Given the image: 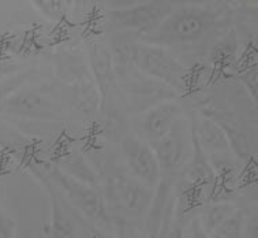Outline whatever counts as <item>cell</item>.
Listing matches in <instances>:
<instances>
[{"label":"cell","instance_id":"cell-1","mask_svg":"<svg viewBox=\"0 0 258 238\" xmlns=\"http://www.w3.org/2000/svg\"><path fill=\"white\" fill-rule=\"evenodd\" d=\"M219 15L209 9L183 6L174 9L155 32L142 38L144 42L161 47L194 44L216 28Z\"/></svg>","mask_w":258,"mask_h":238},{"label":"cell","instance_id":"cell-2","mask_svg":"<svg viewBox=\"0 0 258 238\" xmlns=\"http://www.w3.org/2000/svg\"><path fill=\"white\" fill-rule=\"evenodd\" d=\"M136 69L146 77L172 89L174 92L183 90L187 86V67L172 52L161 45L138 42Z\"/></svg>","mask_w":258,"mask_h":238},{"label":"cell","instance_id":"cell-3","mask_svg":"<svg viewBox=\"0 0 258 238\" xmlns=\"http://www.w3.org/2000/svg\"><path fill=\"white\" fill-rule=\"evenodd\" d=\"M175 9L171 2H144L132 7L108 11L107 24L119 34H140L142 38L155 32Z\"/></svg>","mask_w":258,"mask_h":238},{"label":"cell","instance_id":"cell-4","mask_svg":"<svg viewBox=\"0 0 258 238\" xmlns=\"http://www.w3.org/2000/svg\"><path fill=\"white\" fill-rule=\"evenodd\" d=\"M45 179L56 191L61 192L71 206L90 220L107 219V204L104 197L92 185L82 182L57 166L45 168Z\"/></svg>","mask_w":258,"mask_h":238},{"label":"cell","instance_id":"cell-5","mask_svg":"<svg viewBox=\"0 0 258 238\" xmlns=\"http://www.w3.org/2000/svg\"><path fill=\"white\" fill-rule=\"evenodd\" d=\"M159 162L161 173L175 174L187 167L192 154L191 123L182 117L176 121L171 130L150 144Z\"/></svg>","mask_w":258,"mask_h":238},{"label":"cell","instance_id":"cell-6","mask_svg":"<svg viewBox=\"0 0 258 238\" xmlns=\"http://www.w3.org/2000/svg\"><path fill=\"white\" fill-rule=\"evenodd\" d=\"M61 107L45 86H24L0 102V114L30 119L56 118Z\"/></svg>","mask_w":258,"mask_h":238},{"label":"cell","instance_id":"cell-7","mask_svg":"<svg viewBox=\"0 0 258 238\" xmlns=\"http://www.w3.org/2000/svg\"><path fill=\"white\" fill-rule=\"evenodd\" d=\"M105 197L109 206L130 218L145 214L153 201V189L138 182L133 177L112 175L105 183Z\"/></svg>","mask_w":258,"mask_h":238},{"label":"cell","instance_id":"cell-8","mask_svg":"<svg viewBox=\"0 0 258 238\" xmlns=\"http://www.w3.org/2000/svg\"><path fill=\"white\" fill-rule=\"evenodd\" d=\"M122 154L133 178L153 189L161 181V170L150 144L128 135L122 141Z\"/></svg>","mask_w":258,"mask_h":238},{"label":"cell","instance_id":"cell-9","mask_svg":"<svg viewBox=\"0 0 258 238\" xmlns=\"http://www.w3.org/2000/svg\"><path fill=\"white\" fill-rule=\"evenodd\" d=\"M126 81L127 96L130 99V106L137 107V111H146L156 104L172 100L176 92L160 84L155 79L146 77L134 69L126 75L120 77Z\"/></svg>","mask_w":258,"mask_h":238},{"label":"cell","instance_id":"cell-10","mask_svg":"<svg viewBox=\"0 0 258 238\" xmlns=\"http://www.w3.org/2000/svg\"><path fill=\"white\" fill-rule=\"evenodd\" d=\"M182 117H183V108L174 99L161 102L144 111V115L140 121V129L145 137L144 141H146L148 144H153L160 140Z\"/></svg>","mask_w":258,"mask_h":238},{"label":"cell","instance_id":"cell-11","mask_svg":"<svg viewBox=\"0 0 258 238\" xmlns=\"http://www.w3.org/2000/svg\"><path fill=\"white\" fill-rule=\"evenodd\" d=\"M190 123L194 140L208 156L230 152V140L216 119L211 117L194 118Z\"/></svg>","mask_w":258,"mask_h":238},{"label":"cell","instance_id":"cell-12","mask_svg":"<svg viewBox=\"0 0 258 238\" xmlns=\"http://www.w3.org/2000/svg\"><path fill=\"white\" fill-rule=\"evenodd\" d=\"M89 65L94 82L99 90L100 99H101V106H103L107 98V92L115 81L112 54L109 51V48L101 42L93 44L90 47Z\"/></svg>","mask_w":258,"mask_h":238},{"label":"cell","instance_id":"cell-13","mask_svg":"<svg viewBox=\"0 0 258 238\" xmlns=\"http://www.w3.org/2000/svg\"><path fill=\"white\" fill-rule=\"evenodd\" d=\"M235 210L236 208L230 203H216L205 207V210L202 211L201 218L198 219L200 226L208 235H211Z\"/></svg>","mask_w":258,"mask_h":238},{"label":"cell","instance_id":"cell-14","mask_svg":"<svg viewBox=\"0 0 258 238\" xmlns=\"http://www.w3.org/2000/svg\"><path fill=\"white\" fill-rule=\"evenodd\" d=\"M244 229V212L235 210L232 214L217 227L209 238H242Z\"/></svg>","mask_w":258,"mask_h":238},{"label":"cell","instance_id":"cell-15","mask_svg":"<svg viewBox=\"0 0 258 238\" xmlns=\"http://www.w3.org/2000/svg\"><path fill=\"white\" fill-rule=\"evenodd\" d=\"M51 195L52 200V238H70L71 233H73V224L70 222L69 215L66 214V211L63 210L60 206V203L55 200V197Z\"/></svg>","mask_w":258,"mask_h":238},{"label":"cell","instance_id":"cell-16","mask_svg":"<svg viewBox=\"0 0 258 238\" xmlns=\"http://www.w3.org/2000/svg\"><path fill=\"white\" fill-rule=\"evenodd\" d=\"M30 74L29 73H18L14 77L0 79V102H3L6 98H9L10 94L17 92L18 89L26 86Z\"/></svg>","mask_w":258,"mask_h":238},{"label":"cell","instance_id":"cell-17","mask_svg":"<svg viewBox=\"0 0 258 238\" xmlns=\"http://www.w3.org/2000/svg\"><path fill=\"white\" fill-rule=\"evenodd\" d=\"M64 5L66 3L63 2H34L33 3L38 11L51 21H57L61 17H64V13H66Z\"/></svg>","mask_w":258,"mask_h":238},{"label":"cell","instance_id":"cell-18","mask_svg":"<svg viewBox=\"0 0 258 238\" xmlns=\"http://www.w3.org/2000/svg\"><path fill=\"white\" fill-rule=\"evenodd\" d=\"M0 238H15L14 219L0 207Z\"/></svg>","mask_w":258,"mask_h":238},{"label":"cell","instance_id":"cell-19","mask_svg":"<svg viewBox=\"0 0 258 238\" xmlns=\"http://www.w3.org/2000/svg\"><path fill=\"white\" fill-rule=\"evenodd\" d=\"M240 79H242L244 86L249 89L250 94L255 99V96H257V70H255V67H254V70L253 69L244 70L240 74Z\"/></svg>","mask_w":258,"mask_h":238},{"label":"cell","instance_id":"cell-20","mask_svg":"<svg viewBox=\"0 0 258 238\" xmlns=\"http://www.w3.org/2000/svg\"><path fill=\"white\" fill-rule=\"evenodd\" d=\"M184 238H209L202 227L200 226V222L198 220H194L191 224H190V229L187 230V233L184 235Z\"/></svg>","mask_w":258,"mask_h":238}]
</instances>
